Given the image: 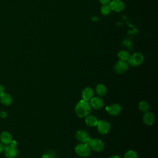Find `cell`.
<instances>
[{
    "label": "cell",
    "instance_id": "6da1fadb",
    "mask_svg": "<svg viewBox=\"0 0 158 158\" xmlns=\"http://www.w3.org/2000/svg\"><path fill=\"white\" fill-rule=\"evenodd\" d=\"M91 109V107L88 101L81 99L76 104L75 107V112L79 117L82 118L89 115Z\"/></svg>",
    "mask_w": 158,
    "mask_h": 158
},
{
    "label": "cell",
    "instance_id": "7a4b0ae2",
    "mask_svg": "<svg viewBox=\"0 0 158 158\" xmlns=\"http://www.w3.org/2000/svg\"><path fill=\"white\" fill-rule=\"evenodd\" d=\"M75 151L77 155L81 157H87L91 154V149L86 143L78 144L75 147Z\"/></svg>",
    "mask_w": 158,
    "mask_h": 158
},
{
    "label": "cell",
    "instance_id": "3957f363",
    "mask_svg": "<svg viewBox=\"0 0 158 158\" xmlns=\"http://www.w3.org/2000/svg\"><path fill=\"white\" fill-rule=\"evenodd\" d=\"M144 61V56L141 52H135L132 55L130 56L128 60H127L128 65L132 67H138Z\"/></svg>",
    "mask_w": 158,
    "mask_h": 158
},
{
    "label": "cell",
    "instance_id": "277c9868",
    "mask_svg": "<svg viewBox=\"0 0 158 158\" xmlns=\"http://www.w3.org/2000/svg\"><path fill=\"white\" fill-rule=\"evenodd\" d=\"M88 144L90 149L96 152H101L104 148V143L99 138H91Z\"/></svg>",
    "mask_w": 158,
    "mask_h": 158
},
{
    "label": "cell",
    "instance_id": "5b68a950",
    "mask_svg": "<svg viewBox=\"0 0 158 158\" xmlns=\"http://www.w3.org/2000/svg\"><path fill=\"white\" fill-rule=\"evenodd\" d=\"M96 127L98 132L102 135H105L107 133L110 129V123L106 120H98Z\"/></svg>",
    "mask_w": 158,
    "mask_h": 158
},
{
    "label": "cell",
    "instance_id": "8992f818",
    "mask_svg": "<svg viewBox=\"0 0 158 158\" xmlns=\"http://www.w3.org/2000/svg\"><path fill=\"white\" fill-rule=\"evenodd\" d=\"M110 10L115 12H122L125 9V4L122 0H112L109 3Z\"/></svg>",
    "mask_w": 158,
    "mask_h": 158
},
{
    "label": "cell",
    "instance_id": "52a82bcc",
    "mask_svg": "<svg viewBox=\"0 0 158 158\" xmlns=\"http://www.w3.org/2000/svg\"><path fill=\"white\" fill-rule=\"evenodd\" d=\"M76 138L81 143L88 144L91 138L89 136L88 133L84 130H78L75 133Z\"/></svg>",
    "mask_w": 158,
    "mask_h": 158
},
{
    "label": "cell",
    "instance_id": "ba28073f",
    "mask_svg": "<svg viewBox=\"0 0 158 158\" xmlns=\"http://www.w3.org/2000/svg\"><path fill=\"white\" fill-rule=\"evenodd\" d=\"M128 64L126 61L118 60L114 65V70L117 73H123L128 69Z\"/></svg>",
    "mask_w": 158,
    "mask_h": 158
},
{
    "label": "cell",
    "instance_id": "9c48e42d",
    "mask_svg": "<svg viewBox=\"0 0 158 158\" xmlns=\"http://www.w3.org/2000/svg\"><path fill=\"white\" fill-rule=\"evenodd\" d=\"M121 110V106L118 104H112L106 107L107 112L112 116H116L118 115L120 113Z\"/></svg>",
    "mask_w": 158,
    "mask_h": 158
},
{
    "label": "cell",
    "instance_id": "30bf717a",
    "mask_svg": "<svg viewBox=\"0 0 158 158\" xmlns=\"http://www.w3.org/2000/svg\"><path fill=\"white\" fill-rule=\"evenodd\" d=\"M5 156L7 158H14L17 154V150L15 147L11 145H6L4 147Z\"/></svg>",
    "mask_w": 158,
    "mask_h": 158
},
{
    "label": "cell",
    "instance_id": "8fae6325",
    "mask_svg": "<svg viewBox=\"0 0 158 158\" xmlns=\"http://www.w3.org/2000/svg\"><path fill=\"white\" fill-rule=\"evenodd\" d=\"M89 101L91 107H93L94 109H99L104 106V102L99 97H93Z\"/></svg>",
    "mask_w": 158,
    "mask_h": 158
},
{
    "label": "cell",
    "instance_id": "7c38bea8",
    "mask_svg": "<svg viewBox=\"0 0 158 158\" xmlns=\"http://www.w3.org/2000/svg\"><path fill=\"white\" fill-rule=\"evenodd\" d=\"M143 122L147 125H152L155 120L154 114L149 111H146L144 112V114L143 117Z\"/></svg>",
    "mask_w": 158,
    "mask_h": 158
},
{
    "label": "cell",
    "instance_id": "4fadbf2b",
    "mask_svg": "<svg viewBox=\"0 0 158 158\" xmlns=\"http://www.w3.org/2000/svg\"><path fill=\"white\" fill-rule=\"evenodd\" d=\"M94 94V91L91 87L85 88L81 92L82 99L86 101H89L93 97Z\"/></svg>",
    "mask_w": 158,
    "mask_h": 158
},
{
    "label": "cell",
    "instance_id": "5bb4252c",
    "mask_svg": "<svg viewBox=\"0 0 158 158\" xmlns=\"http://www.w3.org/2000/svg\"><path fill=\"white\" fill-rule=\"evenodd\" d=\"M0 140L2 144L5 145H9L12 141V137L9 133L7 131H3L0 135Z\"/></svg>",
    "mask_w": 158,
    "mask_h": 158
},
{
    "label": "cell",
    "instance_id": "9a60e30c",
    "mask_svg": "<svg viewBox=\"0 0 158 158\" xmlns=\"http://www.w3.org/2000/svg\"><path fill=\"white\" fill-rule=\"evenodd\" d=\"M0 101L2 104L5 106H9L12 102V98L10 94L2 93L0 95Z\"/></svg>",
    "mask_w": 158,
    "mask_h": 158
},
{
    "label": "cell",
    "instance_id": "2e32d148",
    "mask_svg": "<svg viewBox=\"0 0 158 158\" xmlns=\"http://www.w3.org/2000/svg\"><path fill=\"white\" fill-rule=\"evenodd\" d=\"M85 123L86 124L91 127H95L96 126L98 120V118L94 116V115H88L86 117H85Z\"/></svg>",
    "mask_w": 158,
    "mask_h": 158
},
{
    "label": "cell",
    "instance_id": "e0dca14e",
    "mask_svg": "<svg viewBox=\"0 0 158 158\" xmlns=\"http://www.w3.org/2000/svg\"><path fill=\"white\" fill-rule=\"evenodd\" d=\"M95 91L99 96H104L107 93V88L103 84H98L95 88Z\"/></svg>",
    "mask_w": 158,
    "mask_h": 158
},
{
    "label": "cell",
    "instance_id": "ac0fdd59",
    "mask_svg": "<svg viewBox=\"0 0 158 158\" xmlns=\"http://www.w3.org/2000/svg\"><path fill=\"white\" fill-rule=\"evenodd\" d=\"M130 54L128 51L125 50H122L118 53V57L120 60L122 61H127L130 57Z\"/></svg>",
    "mask_w": 158,
    "mask_h": 158
},
{
    "label": "cell",
    "instance_id": "d6986e66",
    "mask_svg": "<svg viewBox=\"0 0 158 158\" xmlns=\"http://www.w3.org/2000/svg\"><path fill=\"white\" fill-rule=\"evenodd\" d=\"M139 110L143 112H146L149 110V105L148 102H147L146 101H141L139 102L138 105Z\"/></svg>",
    "mask_w": 158,
    "mask_h": 158
},
{
    "label": "cell",
    "instance_id": "ffe728a7",
    "mask_svg": "<svg viewBox=\"0 0 158 158\" xmlns=\"http://www.w3.org/2000/svg\"><path fill=\"white\" fill-rule=\"evenodd\" d=\"M123 158H138V156L135 151L128 150L125 152Z\"/></svg>",
    "mask_w": 158,
    "mask_h": 158
},
{
    "label": "cell",
    "instance_id": "44dd1931",
    "mask_svg": "<svg viewBox=\"0 0 158 158\" xmlns=\"http://www.w3.org/2000/svg\"><path fill=\"white\" fill-rule=\"evenodd\" d=\"M100 11L102 15H107L110 12L111 10L109 4H104V5H102V6L101 7Z\"/></svg>",
    "mask_w": 158,
    "mask_h": 158
},
{
    "label": "cell",
    "instance_id": "7402d4cb",
    "mask_svg": "<svg viewBox=\"0 0 158 158\" xmlns=\"http://www.w3.org/2000/svg\"><path fill=\"white\" fill-rule=\"evenodd\" d=\"M55 155V152L51 150V151H49L47 153L44 154L43 156H42V158H54V156Z\"/></svg>",
    "mask_w": 158,
    "mask_h": 158
},
{
    "label": "cell",
    "instance_id": "603a6c76",
    "mask_svg": "<svg viewBox=\"0 0 158 158\" xmlns=\"http://www.w3.org/2000/svg\"><path fill=\"white\" fill-rule=\"evenodd\" d=\"M98 1L102 5H104V4H109V3L111 0H98Z\"/></svg>",
    "mask_w": 158,
    "mask_h": 158
},
{
    "label": "cell",
    "instance_id": "cb8c5ba5",
    "mask_svg": "<svg viewBox=\"0 0 158 158\" xmlns=\"http://www.w3.org/2000/svg\"><path fill=\"white\" fill-rule=\"evenodd\" d=\"M0 117L2 118H6L7 117V114L4 111H1L0 112Z\"/></svg>",
    "mask_w": 158,
    "mask_h": 158
},
{
    "label": "cell",
    "instance_id": "d4e9b609",
    "mask_svg": "<svg viewBox=\"0 0 158 158\" xmlns=\"http://www.w3.org/2000/svg\"><path fill=\"white\" fill-rule=\"evenodd\" d=\"M10 145L14 146V147H15L16 145H17V142L15 141V140H12L10 144Z\"/></svg>",
    "mask_w": 158,
    "mask_h": 158
},
{
    "label": "cell",
    "instance_id": "484cf974",
    "mask_svg": "<svg viewBox=\"0 0 158 158\" xmlns=\"http://www.w3.org/2000/svg\"><path fill=\"white\" fill-rule=\"evenodd\" d=\"M4 87H3L1 85H0V95H1L2 93H4Z\"/></svg>",
    "mask_w": 158,
    "mask_h": 158
},
{
    "label": "cell",
    "instance_id": "4316f807",
    "mask_svg": "<svg viewBox=\"0 0 158 158\" xmlns=\"http://www.w3.org/2000/svg\"><path fill=\"white\" fill-rule=\"evenodd\" d=\"M3 151H4V146L1 143H0V154L2 153Z\"/></svg>",
    "mask_w": 158,
    "mask_h": 158
},
{
    "label": "cell",
    "instance_id": "83f0119b",
    "mask_svg": "<svg viewBox=\"0 0 158 158\" xmlns=\"http://www.w3.org/2000/svg\"><path fill=\"white\" fill-rule=\"evenodd\" d=\"M110 158H122V157L118 155H113Z\"/></svg>",
    "mask_w": 158,
    "mask_h": 158
},
{
    "label": "cell",
    "instance_id": "f1b7e54d",
    "mask_svg": "<svg viewBox=\"0 0 158 158\" xmlns=\"http://www.w3.org/2000/svg\"><path fill=\"white\" fill-rule=\"evenodd\" d=\"M56 158H59V157H56Z\"/></svg>",
    "mask_w": 158,
    "mask_h": 158
}]
</instances>
